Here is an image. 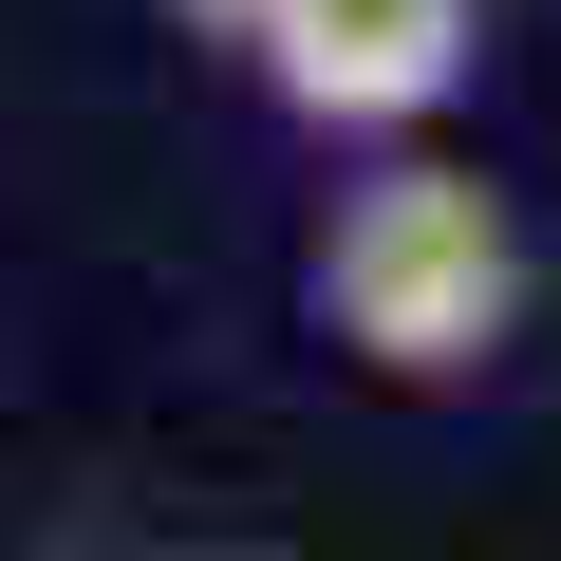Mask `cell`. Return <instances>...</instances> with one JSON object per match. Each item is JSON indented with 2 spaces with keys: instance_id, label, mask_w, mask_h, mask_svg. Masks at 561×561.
<instances>
[{
  "instance_id": "obj_1",
  "label": "cell",
  "mask_w": 561,
  "mask_h": 561,
  "mask_svg": "<svg viewBox=\"0 0 561 561\" xmlns=\"http://www.w3.org/2000/svg\"><path fill=\"white\" fill-rule=\"evenodd\" d=\"M300 300H319V337H337L356 375L449 393V375H486V356L524 337V225H505V187H486V169L393 150V169H356V187L319 206Z\"/></svg>"
},
{
  "instance_id": "obj_2",
  "label": "cell",
  "mask_w": 561,
  "mask_h": 561,
  "mask_svg": "<svg viewBox=\"0 0 561 561\" xmlns=\"http://www.w3.org/2000/svg\"><path fill=\"white\" fill-rule=\"evenodd\" d=\"M486 57V0H280V38L243 57L300 131H431Z\"/></svg>"
},
{
  "instance_id": "obj_3",
  "label": "cell",
  "mask_w": 561,
  "mask_h": 561,
  "mask_svg": "<svg viewBox=\"0 0 561 561\" xmlns=\"http://www.w3.org/2000/svg\"><path fill=\"white\" fill-rule=\"evenodd\" d=\"M169 20H187V38H225V57H262V38H280V0H169Z\"/></svg>"
}]
</instances>
